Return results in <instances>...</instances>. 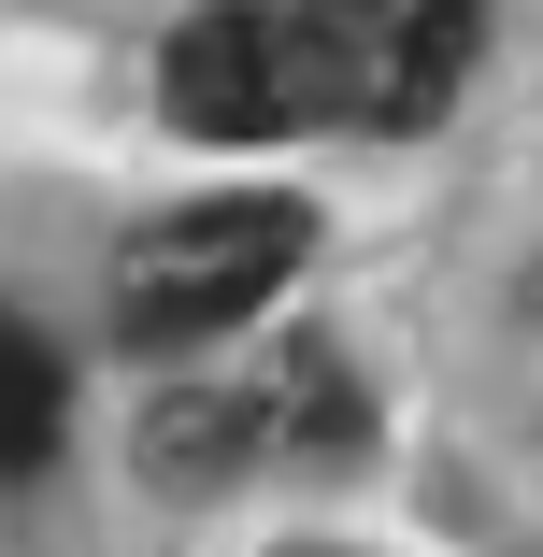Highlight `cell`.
I'll return each instance as SVG.
<instances>
[{"instance_id":"1","label":"cell","mask_w":543,"mask_h":557,"mask_svg":"<svg viewBox=\"0 0 543 557\" xmlns=\"http://www.w3.org/2000/svg\"><path fill=\"white\" fill-rule=\"evenodd\" d=\"M172 115L200 144H300V129H372V15L314 0H230L172 29Z\"/></svg>"},{"instance_id":"2","label":"cell","mask_w":543,"mask_h":557,"mask_svg":"<svg viewBox=\"0 0 543 557\" xmlns=\"http://www.w3.org/2000/svg\"><path fill=\"white\" fill-rule=\"evenodd\" d=\"M314 258V200H172L115 244V329L129 344H214L272 314V286Z\"/></svg>"},{"instance_id":"3","label":"cell","mask_w":543,"mask_h":557,"mask_svg":"<svg viewBox=\"0 0 543 557\" xmlns=\"http://www.w3.org/2000/svg\"><path fill=\"white\" fill-rule=\"evenodd\" d=\"M486 58V15L458 0H415V15H372V129H429L458 100V72Z\"/></svg>"},{"instance_id":"4","label":"cell","mask_w":543,"mask_h":557,"mask_svg":"<svg viewBox=\"0 0 543 557\" xmlns=\"http://www.w3.org/2000/svg\"><path fill=\"white\" fill-rule=\"evenodd\" d=\"M258 443H272V400H244V386H172V400L144 414V486H230Z\"/></svg>"},{"instance_id":"5","label":"cell","mask_w":543,"mask_h":557,"mask_svg":"<svg viewBox=\"0 0 543 557\" xmlns=\"http://www.w3.org/2000/svg\"><path fill=\"white\" fill-rule=\"evenodd\" d=\"M58 414H72V372H58V344H44L29 314H0V486L58 458Z\"/></svg>"}]
</instances>
